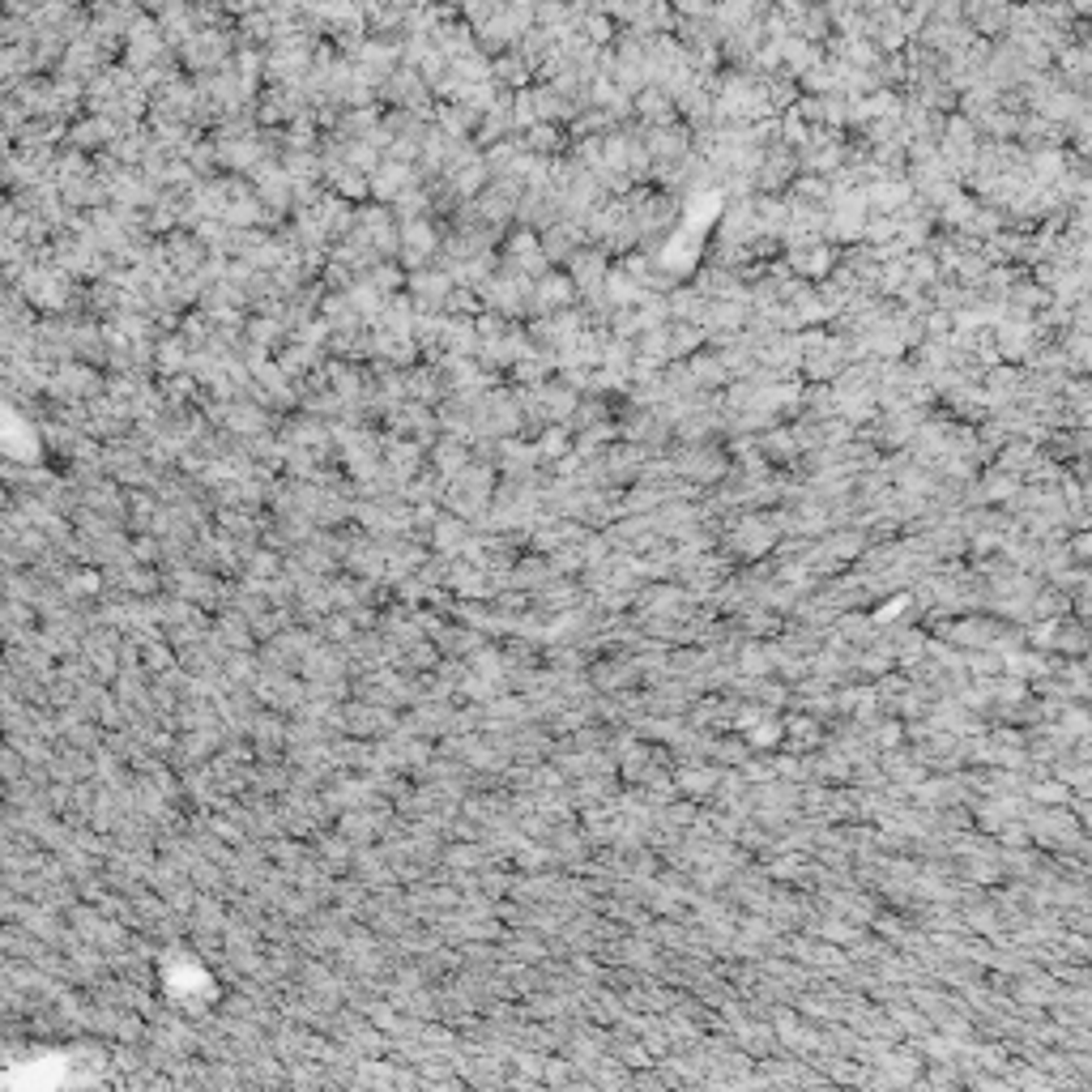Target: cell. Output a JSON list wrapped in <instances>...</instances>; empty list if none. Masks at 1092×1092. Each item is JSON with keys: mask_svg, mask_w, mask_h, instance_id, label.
Listing matches in <instances>:
<instances>
[{"mask_svg": "<svg viewBox=\"0 0 1092 1092\" xmlns=\"http://www.w3.org/2000/svg\"><path fill=\"white\" fill-rule=\"evenodd\" d=\"M738 670L752 674V679H760V674L773 670V653H769V649H760V645H743V649H738Z\"/></svg>", "mask_w": 1092, "mask_h": 1092, "instance_id": "5", "label": "cell"}, {"mask_svg": "<svg viewBox=\"0 0 1092 1092\" xmlns=\"http://www.w3.org/2000/svg\"><path fill=\"white\" fill-rule=\"evenodd\" d=\"M674 790L683 793V798H691V802H700V798H709L712 790H717V769H709V764H688V769H679L674 773Z\"/></svg>", "mask_w": 1092, "mask_h": 1092, "instance_id": "3", "label": "cell"}, {"mask_svg": "<svg viewBox=\"0 0 1092 1092\" xmlns=\"http://www.w3.org/2000/svg\"><path fill=\"white\" fill-rule=\"evenodd\" d=\"M636 679H640V670H636L631 657H619V662H598L589 670V683L598 691H628Z\"/></svg>", "mask_w": 1092, "mask_h": 1092, "instance_id": "2", "label": "cell"}, {"mask_svg": "<svg viewBox=\"0 0 1092 1092\" xmlns=\"http://www.w3.org/2000/svg\"><path fill=\"white\" fill-rule=\"evenodd\" d=\"M1067 559H1071V564H1080V567H1084V559H1088V538H1084V534H1076V538H1071V550H1067Z\"/></svg>", "mask_w": 1092, "mask_h": 1092, "instance_id": "6", "label": "cell"}, {"mask_svg": "<svg viewBox=\"0 0 1092 1092\" xmlns=\"http://www.w3.org/2000/svg\"><path fill=\"white\" fill-rule=\"evenodd\" d=\"M726 546L734 550L738 559H764L773 546H777V525L769 517H743L734 529H730Z\"/></svg>", "mask_w": 1092, "mask_h": 1092, "instance_id": "1", "label": "cell"}, {"mask_svg": "<svg viewBox=\"0 0 1092 1092\" xmlns=\"http://www.w3.org/2000/svg\"><path fill=\"white\" fill-rule=\"evenodd\" d=\"M1054 649H1059V653H1071V657H1084V649H1088L1084 624H1067V619H1059V624H1054Z\"/></svg>", "mask_w": 1092, "mask_h": 1092, "instance_id": "4", "label": "cell"}]
</instances>
